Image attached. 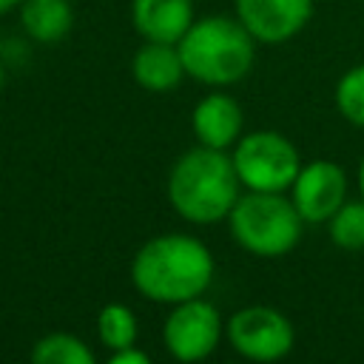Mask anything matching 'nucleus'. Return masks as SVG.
<instances>
[{
    "label": "nucleus",
    "instance_id": "1",
    "mask_svg": "<svg viewBox=\"0 0 364 364\" xmlns=\"http://www.w3.org/2000/svg\"><path fill=\"white\" fill-rule=\"evenodd\" d=\"M134 287L159 304L202 296L213 282V256L196 236L165 233L148 239L131 262Z\"/></svg>",
    "mask_w": 364,
    "mask_h": 364
},
{
    "label": "nucleus",
    "instance_id": "2",
    "mask_svg": "<svg viewBox=\"0 0 364 364\" xmlns=\"http://www.w3.org/2000/svg\"><path fill=\"white\" fill-rule=\"evenodd\" d=\"M239 176L233 159L219 148L185 151L168 173V199L173 210L196 225L219 222L239 199Z\"/></svg>",
    "mask_w": 364,
    "mask_h": 364
},
{
    "label": "nucleus",
    "instance_id": "3",
    "mask_svg": "<svg viewBox=\"0 0 364 364\" xmlns=\"http://www.w3.org/2000/svg\"><path fill=\"white\" fill-rule=\"evenodd\" d=\"M256 40L233 17L210 14L196 17L185 37L176 43L188 77L210 88H228L242 82L256 60Z\"/></svg>",
    "mask_w": 364,
    "mask_h": 364
},
{
    "label": "nucleus",
    "instance_id": "4",
    "mask_svg": "<svg viewBox=\"0 0 364 364\" xmlns=\"http://www.w3.org/2000/svg\"><path fill=\"white\" fill-rule=\"evenodd\" d=\"M228 225L239 247L262 259H276L299 245L304 219L293 199H284L282 193L250 191L236 199L228 213Z\"/></svg>",
    "mask_w": 364,
    "mask_h": 364
},
{
    "label": "nucleus",
    "instance_id": "5",
    "mask_svg": "<svg viewBox=\"0 0 364 364\" xmlns=\"http://www.w3.org/2000/svg\"><path fill=\"white\" fill-rule=\"evenodd\" d=\"M230 159L239 182L259 193H284L301 171L296 145L279 131H253L239 136Z\"/></svg>",
    "mask_w": 364,
    "mask_h": 364
},
{
    "label": "nucleus",
    "instance_id": "6",
    "mask_svg": "<svg viewBox=\"0 0 364 364\" xmlns=\"http://www.w3.org/2000/svg\"><path fill=\"white\" fill-rule=\"evenodd\" d=\"M228 341L247 361L273 364L293 350V324L284 318V313L253 304L230 316Z\"/></svg>",
    "mask_w": 364,
    "mask_h": 364
},
{
    "label": "nucleus",
    "instance_id": "7",
    "mask_svg": "<svg viewBox=\"0 0 364 364\" xmlns=\"http://www.w3.org/2000/svg\"><path fill=\"white\" fill-rule=\"evenodd\" d=\"M219 336H222L219 310L199 296L173 304V310L162 327V341H165L168 353L182 364L208 358L216 350Z\"/></svg>",
    "mask_w": 364,
    "mask_h": 364
},
{
    "label": "nucleus",
    "instance_id": "8",
    "mask_svg": "<svg viewBox=\"0 0 364 364\" xmlns=\"http://www.w3.org/2000/svg\"><path fill=\"white\" fill-rule=\"evenodd\" d=\"M316 0H233L236 20L262 46H279L301 34Z\"/></svg>",
    "mask_w": 364,
    "mask_h": 364
},
{
    "label": "nucleus",
    "instance_id": "9",
    "mask_svg": "<svg viewBox=\"0 0 364 364\" xmlns=\"http://www.w3.org/2000/svg\"><path fill=\"white\" fill-rule=\"evenodd\" d=\"M290 191L304 222H330V216L347 202V173L330 159H313L301 165Z\"/></svg>",
    "mask_w": 364,
    "mask_h": 364
},
{
    "label": "nucleus",
    "instance_id": "10",
    "mask_svg": "<svg viewBox=\"0 0 364 364\" xmlns=\"http://www.w3.org/2000/svg\"><path fill=\"white\" fill-rule=\"evenodd\" d=\"M193 20V0H131V26L151 43L176 46Z\"/></svg>",
    "mask_w": 364,
    "mask_h": 364
},
{
    "label": "nucleus",
    "instance_id": "11",
    "mask_svg": "<svg viewBox=\"0 0 364 364\" xmlns=\"http://www.w3.org/2000/svg\"><path fill=\"white\" fill-rule=\"evenodd\" d=\"M242 105L225 94V91H210L208 97H202L191 114V125H193V134L199 139V145H208V148H230L239 142L242 136Z\"/></svg>",
    "mask_w": 364,
    "mask_h": 364
},
{
    "label": "nucleus",
    "instance_id": "12",
    "mask_svg": "<svg viewBox=\"0 0 364 364\" xmlns=\"http://www.w3.org/2000/svg\"><path fill=\"white\" fill-rule=\"evenodd\" d=\"M131 74L139 88L154 94L173 91L188 77L179 48L173 43H151V40H142V46L134 51Z\"/></svg>",
    "mask_w": 364,
    "mask_h": 364
},
{
    "label": "nucleus",
    "instance_id": "13",
    "mask_svg": "<svg viewBox=\"0 0 364 364\" xmlns=\"http://www.w3.org/2000/svg\"><path fill=\"white\" fill-rule=\"evenodd\" d=\"M17 14L26 37L40 46H54L65 40L74 28L71 0H23L17 6Z\"/></svg>",
    "mask_w": 364,
    "mask_h": 364
},
{
    "label": "nucleus",
    "instance_id": "14",
    "mask_svg": "<svg viewBox=\"0 0 364 364\" xmlns=\"http://www.w3.org/2000/svg\"><path fill=\"white\" fill-rule=\"evenodd\" d=\"M28 364H97L91 347L71 333H48L31 347Z\"/></svg>",
    "mask_w": 364,
    "mask_h": 364
},
{
    "label": "nucleus",
    "instance_id": "15",
    "mask_svg": "<svg viewBox=\"0 0 364 364\" xmlns=\"http://www.w3.org/2000/svg\"><path fill=\"white\" fill-rule=\"evenodd\" d=\"M97 333L105 347L111 350H128L136 344V316L125 304H105L97 316Z\"/></svg>",
    "mask_w": 364,
    "mask_h": 364
},
{
    "label": "nucleus",
    "instance_id": "16",
    "mask_svg": "<svg viewBox=\"0 0 364 364\" xmlns=\"http://www.w3.org/2000/svg\"><path fill=\"white\" fill-rule=\"evenodd\" d=\"M330 239L341 250H364V199L344 202L330 216Z\"/></svg>",
    "mask_w": 364,
    "mask_h": 364
},
{
    "label": "nucleus",
    "instance_id": "17",
    "mask_svg": "<svg viewBox=\"0 0 364 364\" xmlns=\"http://www.w3.org/2000/svg\"><path fill=\"white\" fill-rule=\"evenodd\" d=\"M336 108L338 114L364 128V63L347 68L336 82Z\"/></svg>",
    "mask_w": 364,
    "mask_h": 364
},
{
    "label": "nucleus",
    "instance_id": "18",
    "mask_svg": "<svg viewBox=\"0 0 364 364\" xmlns=\"http://www.w3.org/2000/svg\"><path fill=\"white\" fill-rule=\"evenodd\" d=\"M105 364H151V358H148L142 350L128 347V350H114V355H111Z\"/></svg>",
    "mask_w": 364,
    "mask_h": 364
},
{
    "label": "nucleus",
    "instance_id": "19",
    "mask_svg": "<svg viewBox=\"0 0 364 364\" xmlns=\"http://www.w3.org/2000/svg\"><path fill=\"white\" fill-rule=\"evenodd\" d=\"M20 3H23V0H0V17H3V14H9L11 9H17Z\"/></svg>",
    "mask_w": 364,
    "mask_h": 364
},
{
    "label": "nucleus",
    "instance_id": "20",
    "mask_svg": "<svg viewBox=\"0 0 364 364\" xmlns=\"http://www.w3.org/2000/svg\"><path fill=\"white\" fill-rule=\"evenodd\" d=\"M358 188H361V199H364V159L358 165Z\"/></svg>",
    "mask_w": 364,
    "mask_h": 364
},
{
    "label": "nucleus",
    "instance_id": "21",
    "mask_svg": "<svg viewBox=\"0 0 364 364\" xmlns=\"http://www.w3.org/2000/svg\"><path fill=\"white\" fill-rule=\"evenodd\" d=\"M0 54H3V40H0Z\"/></svg>",
    "mask_w": 364,
    "mask_h": 364
}]
</instances>
